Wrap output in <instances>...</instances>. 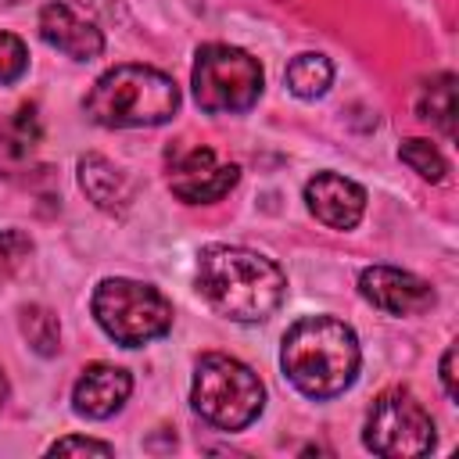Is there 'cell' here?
<instances>
[{
    "label": "cell",
    "mask_w": 459,
    "mask_h": 459,
    "mask_svg": "<svg viewBox=\"0 0 459 459\" xmlns=\"http://www.w3.org/2000/svg\"><path fill=\"white\" fill-rule=\"evenodd\" d=\"M194 412L219 430H244L265 409V387L251 366L233 355L208 351L197 359L190 384Z\"/></svg>",
    "instance_id": "obj_4"
},
{
    "label": "cell",
    "mask_w": 459,
    "mask_h": 459,
    "mask_svg": "<svg viewBox=\"0 0 459 459\" xmlns=\"http://www.w3.org/2000/svg\"><path fill=\"white\" fill-rule=\"evenodd\" d=\"M398 158H402L412 172H420L423 179H430V183H445V176H448V161H445V154H441L430 140H420V136L402 140Z\"/></svg>",
    "instance_id": "obj_18"
},
{
    "label": "cell",
    "mask_w": 459,
    "mask_h": 459,
    "mask_svg": "<svg viewBox=\"0 0 459 459\" xmlns=\"http://www.w3.org/2000/svg\"><path fill=\"white\" fill-rule=\"evenodd\" d=\"M39 36H43V43H50L54 50H61L72 61H93L104 54V32L61 0H54L39 11Z\"/></svg>",
    "instance_id": "obj_11"
},
{
    "label": "cell",
    "mask_w": 459,
    "mask_h": 459,
    "mask_svg": "<svg viewBox=\"0 0 459 459\" xmlns=\"http://www.w3.org/2000/svg\"><path fill=\"white\" fill-rule=\"evenodd\" d=\"M79 186L86 190V197L104 208V212H122L129 204V183L122 176L118 165H111L100 154H82L79 158Z\"/></svg>",
    "instance_id": "obj_13"
},
{
    "label": "cell",
    "mask_w": 459,
    "mask_h": 459,
    "mask_svg": "<svg viewBox=\"0 0 459 459\" xmlns=\"http://www.w3.org/2000/svg\"><path fill=\"white\" fill-rule=\"evenodd\" d=\"M194 100L208 115H240L251 111L262 97L265 75L258 57L230 43H204L190 72Z\"/></svg>",
    "instance_id": "obj_6"
},
{
    "label": "cell",
    "mask_w": 459,
    "mask_h": 459,
    "mask_svg": "<svg viewBox=\"0 0 459 459\" xmlns=\"http://www.w3.org/2000/svg\"><path fill=\"white\" fill-rule=\"evenodd\" d=\"M197 290L233 323H265L287 298V276L251 247L208 244L197 255Z\"/></svg>",
    "instance_id": "obj_1"
},
{
    "label": "cell",
    "mask_w": 459,
    "mask_h": 459,
    "mask_svg": "<svg viewBox=\"0 0 459 459\" xmlns=\"http://www.w3.org/2000/svg\"><path fill=\"white\" fill-rule=\"evenodd\" d=\"M47 452L50 455H111L115 448L108 441H93V437H57Z\"/></svg>",
    "instance_id": "obj_21"
},
{
    "label": "cell",
    "mask_w": 459,
    "mask_h": 459,
    "mask_svg": "<svg viewBox=\"0 0 459 459\" xmlns=\"http://www.w3.org/2000/svg\"><path fill=\"white\" fill-rule=\"evenodd\" d=\"M441 384H445V394L455 402L459 398V384H455V344H448L445 355H441Z\"/></svg>",
    "instance_id": "obj_22"
},
{
    "label": "cell",
    "mask_w": 459,
    "mask_h": 459,
    "mask_svg": "<svg viewBox=\"0 0 459 459\" xmlns=\"http://www.w3.org/2000/svg\"><path fill=\"white\" fill-rule=\"evenodd\" d=\"M75 4H82V7H90L93 14H104V18H115V14H118L115 0H75Z\"/></svg>",
    "instance_id": "obj_23"
},
{
    "label": "cell",
    "mask_w": 459,
    "mask_h": 459,
    "mask_svg": "<svg viewBox=\"0 0 459 459\" xmlns=\"http://www.w3.org/2000/svg\"><path fill=\"white\" fill-rule=\"evenodd\" d=\"M240 179L233 161H222L212 147L169 151V190L186 204H212L226 197Z\"/></svg>",
    "instance_id": "obj_8"
},
{
    "label": "cell",
    "mask_w": 459,
    "mask_h": 459,
    "mask_svg": "<svg viewBox=\"0 0 459 459\" xmlns=\"http://www.w3.org/2000/svg\"><path fill=\"white\" fill-rule=\"evenodd\" d=\"M308 212L330 230H355L366 212V190L337 172H316L305 183Z\"/></svg>",
    "instance_id": "obj_10"
},
{
    "label": "cell",
    "mask_w": 459,
    "mask_h": 459,
    "mask_svg": "<svg viewBox=\"0 0 459 459\" xmlns=\"http://www.w3.org/2000/svg\"><path fill=\"white\" fill-rule=\"evenodd\" d=\"M43 136V126H39V108L36 104H22L4 126H0V147L11 154V158H22L29 154Z\"/></svg>",
    "instance_id": "obj_16"
},
{
    "label": "cell",
    "mask_w": 459,
    "mask_h": 459,
    "mask_svg": "<svg viewBox=\"0 0 459 459\" xmlns=\"http://www.w3.org/2000/svg\"><path fill=\"white\" fill-rule=\"evenodd\" d=\"M283 79H287V90H290L294 97L316 100V97H323V93L330 90V82H333V65H330L326 54H298V57L287 65Z\"/></svg>",
    "instance_id": "obj_15"
},
{
    "label": "cell",
    "mask_w": 459,
    "mask_h": 459,
    "mask_svg": "<svg viewBox=\"0 0 459 459\" xmlns=\"http://www.w3.org/2000/svg\"><path fill=\"white\" fill-rule=\"evenodd\" d=\"M362 441L369 452L384 459H409L434 448V420L423 402L405 387H387L377 394Z\"/></svg>",
    "instance_id": "obj_7"
},
{
    "label": "cell",
    "mask_w": 459,
    "mask_h": 459,
    "mask_svg": "<svg viewBox=\"0 0 459 459\" xmlns=\"http://www.w3.org/2000/svg\"><path fill=\"white\" fill-rule=\"evenodd\" d=\"M90 308H93V319L100 323V330L126 348H140L172 330L169 298L158 287L140 283V280H126V276L100 280Z\"/></svg>",
    "instance_id": "obj_5"
},
{
    "label": "cell",
    "mask_w": 459,
    "mask_h": 459,
    "mask_svg": "<svg viewBox=\"0 0 459 459\" xmlns=\"http://www.w3.org/2000/svg\"><path fill=\"white\" fill-rule=\"evenodd\" d=\"M129 391H133V377L122 366L93 362L79 373L72 387V409L86 420H108L126 405Z\"/></svg>",
    "instance_id": "obj_12"
},
{
    "label": "cell",
    "mask_w": 459,
    "mask_h": 459,
    "mask_svg": "<svg viewBox=\"0 0 459 459\" xmlns=\"http://www.w3.org/2000/svg\"><path fill=\"white\" fill-rule=\"evenodd\" d=\"M29 68V50L14 32H0V86L18 82Z\"/></svg>",
    "instance_id": "obj_19"
},
{
    "label": "cell",
    "mask_w": 459,
    "mask_h": 459,
    "mask_svg": "<svg viewBox=\"0 0 459 459\" xmlns=\"http://www.w3.org/2000/svg\"><path fill=\"white\" fill-rule=\"evenodd\" d=\"M82 111L104 129L165 126L179 111V86L151 65H118L93 82Z\"/></svg>",
    "instance_id": "obj_3"
},
{
    "label": "cell",
    "mask_w": 459,
    "mask_h": 459,
    "mask_svg": "<svg viewBox=\"0 0 459 459\" xmlns=\"http://www.w3.org/2000/svg\"><path fill=\"white\" fill-rule=\"evenodd\" d=\"M29 251H32V240L22 230H0V283H7L18 273Z\"/></svg>",
    "instance_id": "obj_20"
},
{
    "label": "cell",
    "mask_w": 459,
    "mask_h": 459,
    "mask_svg": "<svg viewBox=\"0 0 459 459\" xmlns=\"http://www.w3.org/2000/svg\"><path fill=\"white\" fill-rule=\"evenodd\" d=\"M359 337L333 316H305L283 333L280 366L283 377L316 402L337 398L359 377Z\"/></svg>",
    "instance_id": "obj_2"
},
{
    "label": "cell",
    "mask_w": 459,
    "mask_h": 459,
    "mask_svg": "<svg viewBox=\"0 0 459 459\" xmlns=\"http://www.w3.org/2000/svg\"><path fill=\"white\" fill-rule=\"evenodd\" d=\"M22 333H25V341L32 344V351H39V355H54V351L61 348V323H57V316H54L50 308H43V305L22 308Z\"/></svg>",
    "instance_id": "obj_17"
},
{
    "label": "cell",
    "mask_w": 459,
    "mask_h": 459,
    "mask_svg": "<svg viewBox=\"0 0 459 459\" xmlns=\"http://www.w3.org/2000/svg\"><path fill=\"white\" fill-rule=\"evenodd\" d=\"M416 111L423 122L437 126L445 136H455V75L441 72V75L427 79L416 97Z\"/></svg>",
    "instance_id": "obj_14"
},
{
    "label": "cell",
    "mask_w": 459,
    "mask_h": 459,
    "mask_svg": "<svg viewBox=\"0 0 459 459\" xmlns=\"http://www.w3.org/2000/svg\"><path fill=\"white\" fill-rule=\"evenodd\" d=\"M4 402H7V377L0 373V405H4Z\"/></svg>",
    "instance_id": "obj_24"
},
{
    "label": "cell",
    "mask_w": 459,
    "mask_h": 459,
    "mask_svg": "<svg viewBox=\"0 0 459 459\" xmlns=\"http://www.w3.org/2000/svg\"><path fill=\"white\" fill-rule=\"evenodd\" d=\"M359 294L387 316H420L434 305V287L394 265H369L359 276Z\"/></svg>",
    "instance_id": "obj_9"
}]
</instances>
